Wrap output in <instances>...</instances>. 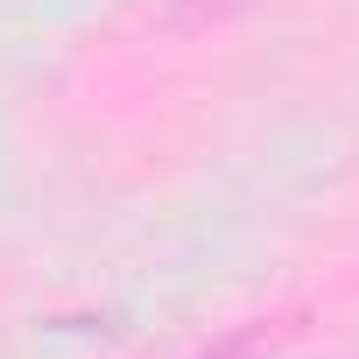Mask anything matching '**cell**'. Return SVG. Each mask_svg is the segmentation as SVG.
<instances>
[{"label":"cell","mask_w":359,"mask_h":359,"mask_svg":"<svg viewBox=\"0 0 359 359\" xmlns=\"http://www.w3.org/2000/svg\"><path fill=\"white\" fill-rule=\"evenodd\" d=\"M310 310H275V317H247V324H226L219 338L191 345V352H176V359H275L289 338H303Z\"/></svg>","instance_id":"cell-1"}]
</instances>
